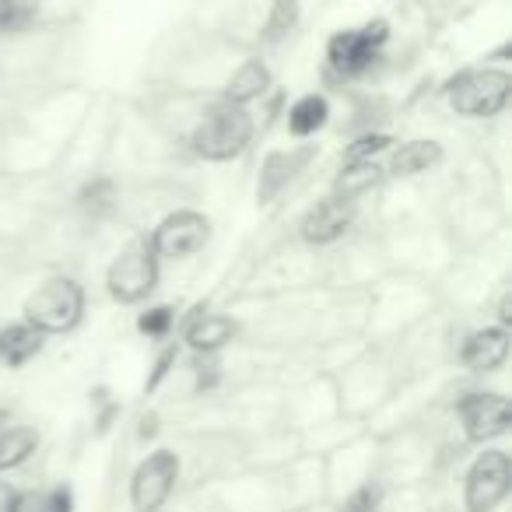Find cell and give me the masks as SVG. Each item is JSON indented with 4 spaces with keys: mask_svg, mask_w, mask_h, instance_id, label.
Masks as SVG:
<instances>
[{
    "mask_svg": "<svg viewBox=\"0 0 512 512\" xmlns=\"http://www.w3.org/2000/svg\"><path fill=\"white\" fill-rule=\"evenodd\" d=\"M256 120L246 106H232V102H214L200 123L190 134V148L204 162H232L253 144Z\"/></svg>",
    "mask_w": 512,
    "mask_h": 512,
    "instance_id": "6da1fadb",
    "label": "cell"
},
{
    "mask_svg": "<svg viewBox=\"0 0 512 512\" xmlns=\"http://www.w3.org/2000/svg\"><path fill=\"white\" fill-rule=\"evenodd\" d=\"M22 316L39 334H71L85 320V288L67 274H53L25 299Z\"/></svg>",
    "mask_w": 512,
    "mask_h": 512,
    "instance_id": "7a4b0ae2",
    "label": "cell"
},
{
    "mask_svg": "<svg viewBox=\"0 0 512 512\" xmlns=\"http://www.w3.org/2000/svg\"><path fill=\"white\" fill-rule=\"evenodd\" d=\"M446 99L456 116L467 120H491L505 113L512 99V74L505 67H467L449 78Z\"/></svg>",
    "mask_w": 512,
    "mask_h": 512,
    "instance_id": "3957f363",
    "label": "cell"
},
{
    "mask_svg": "<svg viewBox=\"0 0 512 512\" xmlns=\"http://www.w3.org/2000/svg\"><path fill=\"white\" fill-rule=\"evenodd\" d=\"M158 274H162V260H158L155 246L148 235H137L116 253V260L106 271V292L120 306H137L158 288Z\"/></svg>",
    "mask_w": 512,
    "mask_h": 512,
    "instance_id": "277c9868",
    "label": "cell"
},
{
    "mask_svg": "<svg viewBox=\"0 0 512 512\" xmlns=\"http://www.w3.org/2000/svg\"><path fill=\"white\" fill-rule=\"evenodd\" d=\"M390 43V22L376 18L362 29H341L327 39V67L337 78H362Z\"/></svg>",
    "mask_w": 512,
    "mask_h": 512,
    "instance_id": "5b68a950",
    "label": "cell"
},
{
    "mask_svg": "<svg viewBox=\"0 0 512 512\" xmlns=\"http://www.w3.org/2000/svg\"><path fill=\"white\" fill-rule=\"evenodd\" d=\"M512 491V456L505 449H484L463 477V509L495 512Z\"/></svg>",
    "mask_w": 512,
    "mask_h": 512,
    "instance_id": "8992f818",
    "label": "cell"
},
{
    "mask_svg": "<svg viewBox=\"0 0 512 512\" xmlns=\"http://www.w3.org/2000/svg\"><path fill=\"white\" fill-rule=\"evenodd\" d=\"M179 470H183V463H179V453H172V449H155V453L144 456L134 467V474H130V505H134V512L162 509L172 498V491H176Z\"/></svg>",
    "mask_w": 512,
    "mask_h": 512,
    "instance_id": "52a82bcc",
    "label": "cell"
},
{
    "mask_svg": "<svg viewBox=\"0 0 512 512\" xmlns=\"http://www.w3.org/2000/svg\"><path fill=\"white\" fill-rule=\"evenodd\" d=\"M151 246H155L158 260H190L211 239V218L204 211H193V207H183V211L165 214L155 225V232L148 235Z\"/></svg>",
    "mask_w": 512,
    "mask_h": 512,
    "instance_id": "ba28073f",
    "label": "cell"
},
{
    "mask_svg": "<svg viewBox=\"0 0 512 512\" xmlns=\"http://www.w3.org/2000/svg\"><path fill=\"white\" fill-rule=\"evenodd\" d=\"M463 421V435L474 446H488V442L509 435L512 428V404L502 393H467V397L456 404Z\"/></svg>",
    "mask_w": 512,
    "mask_h": 512,
    "instance_id": "9c48e42d",
    "label": "cell"
},
{
    "mask_svg": "<svg viewBox=\"0 0 512 512\" xmlns=\"http://www.w3.org/2000/svg\"><path fill=\"white\" fill-rule=\"evenodd\" d=\"M351 204L337 197H323L320 204H313L299 221V235L309 242V246H330L337 242L344 232L351 228Z\"/></svg>",
    "mask_w": 512,
    "mask_h": 512,
    "instance_id": "30bf717a",
    "label": "cell"
},
{
    "mask_svg": "<svg viewBox=\"0 0 512 512\" xmlns=\"http://www.w3.org/2000/svg\"><path fill=\"white\" fill-rule=\"evenodd\" d=\"M509 330L505 327H484L467 334V341L460 344V362L470 372H498L509 362Z\"/></svg>",
    "mask_w": 512,
    "mask_h": 512,
    "instance_id": "8fae6325",
    "label": "cell"
},
{
    "mask_svg": "<svg viewBox=\"0 0 512 512\" xmlns=\"http://www.w3.org/2000/svg\"><path fill=\"white\" fill-rule=\"evenodd\" d=\"M313 155H316L313 144H306V148H292V151H271L267 162H264V169H260V183H256V197H260V204H271V200L278 197V193L285 190V186L292 183L302 169H306Z\"/></svg>",
    "mask_w": 512,
    "mask_h": 512,
    "instance_id": "7c38bea8",
    "label": "cell"
},
{
    "mask_svg": "<svg viewBox=\"0 0 512 512\" xmlns=\"http://www.w3.org/2000/svg\"><path fill=\"white\" fill-rule=\"evenodd\" d=\"M235 334H239V323L221 313H197L183 327L186 348L197 351V355H218L221 348L235 341Z\"/></svg>",
    "mask_w": 512,
    "mask_h": 512,
    "instance_id": "4fadbf2b",
    "label": "cell"
},
{
    "mask_svg": "<svg viewBox=\"0 0 512 512\" xmlns=\"http://www.w3.org/2000/svg\"><path fill=\"white\" fill-rule=\"evenodd\" d=\"M271 85H274L271 67H267L264 60L249 57V60H242V64L232 71V78L225 81V92H221V99L232 102V106H249V102L264 99Z\"/></svg>",
    "mask_w": 512,
    "mask_h": 512,
    "instance_id": "5bb4252c",
    "label": "cell"
},
{
    "mask_svg": "<svg viewBox=\"0 0 512 512\" xmlns=\"http://www.w3.org/2000/svg\"><path fill=\"white\" fill-rule=\"evenodd\" d=\"M442 158H446V151H442L439 141H425V137H418V141L397 144V148L390 151V162L383 165V172L386 176H397V179L421 176V172L435 169Z\"/></svg>",
    "mask_w": 512,
    "mask_h": 512,
    "instance_id": "9a60e30c",
    "label": "cell"
},
{
    "mask_svg": "<svg viewBox=\"0 0 512 512\" xmlns=\"http://www.w3.org/2000/svg\"><path fill=\"white\" fill-rule=\"evenodd\" d=\"M46 334H39L29 323H11V327L0 330V362L8 369H25L36 355H43Z\"/></svg>",
    "mask_w": 512,
    "mask_h": 512,
    "instance_id": "2e32d148",
    "label": "cell"
},
{
    "mask_svg": "<svg viewBox=\"0 0 512 512\" xmlns=\"http://www.w3.org/2000/svg\"><path fill=\"white\" fill-rule=\"evenodd\" d=\"M327 120H330L327 95L309 92V95H302V99H295L292 109H288V134H292L295 141H306V137L320 134V130L327 127Z\"/></svg>",
    "mask_w": 512,
    "mask_h": 512,
    "instance_id": "e0dca14e",
    "label": "cell"
},
{
    "mask_svg": "<svg viewBox=\"0 0 512 512\" xmlns=\"http://www.w3.org/2000/svg\"><path fill=\"white\" fill-rule=\"evenodd\" d=\"M383 179H386V172L379 162H344L341 172H337V179H334V193H330V197L348 200L351 204V200H358L369 190H376Z\"/></svg>",
    "mask_w": 512,
    "mask_h": 512,
    "instance_id": "ac0fdd59",
    "label": "cell"
},
{
    "mask_svg": "<svg viewBox=\"0 0 512 512\" xmlns=\"http://www.w3.org/2000/svg\"><path fill=\"white\" fill-rule=\"evenodd\" d=\"M36 449H39L36 428L29 425L0 428V474H11V470L25 467L36 456Z\"/></svg>",
    "mask_w": 512,
    "mask_h": 512,
    "instance_id": "d6986e66",
    "label": "cell"
},
{
    "mask_svg": "<svg viewBox=\"0 0 512 512\" xmlns=\"http://www.w3.org/2000/svg\"><path fill=\"white\" fill-rule=\"evenodd\" d=\"M11 512H74V491L67 488V484H57V488L15 491Z\"/></svg>",
    "mask_w": 512,
    "mask_h": 512,
    "instance_id": "ffe728a7",
    "label": "cell"
},
{
    "mask_svg": "<svg viewBox=\"0 0 512 512\" xmlns=\"http://www.w3.org/2000/svg\"><path fill=\"white\" fill-rule=\"evenodd\" d=\"M299 18H302L299 0H271V11H267V22H264V39L267 43H278V39L292 36L299 29Z\"/></svg>",
    "mask_w": 512,
    "mask_h": 512,
    "instance_id": "44dd1931",
    "label": "cell"
},
{
    "mask_svg": "<svg viewBox=\"0 0 512 512\" xmlns=\"http://www.w3.org/2000/svg\"><path fill=\"white\" fill-rule=\"evenodd\" d=\"M36 0H0V36H22L36 25Z\"/></svg>",
    "mask_w": 512,
    "mask_h": 512,
    "instance_id": "7402d4cb",
    "label": "cell"
},
{
    "mask_svg": "<svg viewBox=\"0 0 512 512\" xmlns=\"http://www.w3.org/2000/svg\"><path fill=\"white\" fill-rule=\"evenodd\" d=\"M172 327H176V309L172 306H151L137 316V330L144 337H151V341H165L172 334Z\"/></svg>",
    "mask_w": 512,
    "mask_h": 512,
    "instance_id": "603a6c76",
    "label": "cell"
},
{
    "mask_svg": "<svg viewBox=\"0 0 512 512\" xmlns=\"http://www.w3.org/2000/svg\"><path fill=\"white\" fill-rule=\"evenodd\" d=\"M393 137L390 134H362L355 144L344 148V162H376L383 151H390Z\"/></svg>",
    "mask_w": 512,
    "mask_h": 512,
    "instance_id": "cb8c5ba5",
    "label": "cell"
},
{
    "mask_svg": "<svg viewBox=\"0 0 512 512\" xmlns=\"http://www.w3.org/2000/svg\"><path fill=\"white\" fill-rule=\"evenodd\" d=\"M379 505H383V488L379 484H362V488L344 498L341 512H379Z\"/></svg>",
    "mask_w": 512,
    "mask_h": 512,
    "instance_id": "d4e9b609",
    "label": "cell"
},
{
    "mask_svg": "<svg viewBox=\"0 0 512 512\" xmlns=\"http://www.w3.org/2000/svg\"><path fill=\"white\" fill-rule=\"evenodd\" d=\"M176 358H179V348H176V344H169V348H165L162 355L155 358V372H151V379H148V386H144V390L155 393L158 386H162V379L172 372V365H176Z\"/></svg>",
    "mask_w": 512,
    "mask_h": 512,
    "instance_id": "484cf974",
    "label": "cell"
},
{
    "mask_svg": "<svg viewBox=\"0 0 512 512\" xmlns=\"http://www.w3.org/2000/svg\"><path fill=\"white\" fill-rule=\"evenodd\" d=\"M11 502H15V488L0 481V512H11Z\"/></svg>",
    "mask_w": 512,
    "mask_h": 512,
    "instance_id": "4316f807",
    "label": "cell"
},
{
    "mask_svg": "<svg viewBox=\"0 0 512 512\" xmlns=\"http://www.w3.org/2000/svg\"><path fill=\"white\" fill-rule=\"evenodd\" d=\"M498 320H502V327L509 330V323H512V299H509V295L502 299V309H498Z\"/></svg>",
    "mask_w": 512,
    "mask_h": 512,
    "instance_id": "83f0119b",
    "label": "cell"
}]
</instances>
